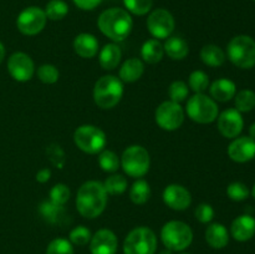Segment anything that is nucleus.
<instances>
[{"label":"nucleus","instance_id":"1","mask_svg":"<svg viewBox=\"0 0 255 254\" xmlns=\"http://www.w3.org/2000/svg\"><path fill=\"white\" fill-rule=\"evenodd\" d=\"M107 206V192L99 181H87L77 191L76 208L84 218L94 219L104 213Z\"/></svg>","mask_w":255,"mask_h":254},{"label":"nucleus","instance_id":"2","mask_svg":"<svg viewBox=\"0 0 255 254\" xmlns=\"http://www.w3.org/2000/svg\"><path fill=\"white\" fill-rule=\"evenodd\" d=\"M97 26L105 36L119 42L129 36L133 27V20L126 9L110 7L100 14Z\"/></svg>","mask_w":255,"mask_h":254},{"label":"nucleus","instance_id":"3","mask_svg":"<svg viewBox=\"0 0 255 254\" xmlns=\"http://www.w3.org/2000/svg\"><path fill=\"white\" fill-rule=\"evenodd\" d=\"M92 95L100 109H114L124 96V82L114 75H105L96 81Z\"/></svg>","mask_w":255,"mask_h":254},{"label":"nucleus","instance_id":"4","mask_svg":"<svg viewBox=\"0 0 255 254\" xmlns=\"http://www.w3.org/2000/svg\"><path fill=\"white\" fill-rule=\"evenodd\" d=\"M162 243L173 252H183L193 242V232L182 221H169L161 229Z\"/></svg>","mask_w":255,"mask_h":254},{"label":"nucleus","instance_id":"5","mask_svg":"<svg viewBox=\"0 0 255 254\" xmlns=\"http://www.w3.org/2000/svg\"><path fill=\"white\" fill-rule=\"evenodd\" d=\"M229 60L241 69L255 66V40L249 35H238L229 41L227 47Z\"/></svg>","mask_w":255,"mask_h":254},{"label":"nucleus","instance_id":"6","mask_svg":"<svg viewBox=\"0 0 255 254\" xmlns=\"http://www.w3.org/2000/svg\"><path fill=\"white\" fill-rule=\"evenodd\" d=\"M151 158L144 147L132 144L127 147L121 156V167L127 176L132 178H141L149 171Z\"/></svg>","mask_w":255,"mask_h":254},{"label":"nucleus","instance_id":"7","mask_svg":"<svg viewBox=\"0 0 255 254\" xmlns=\"http://www.w3.org/2000/svg\"><path fill=\"white\" fill-rule=\"evenodd\" d=\"M157 237L148 227L132 229L124 242V254H156Z\"/></svg>","mask_w":255,"mask_h":254},{"label":"nucleus","instance_id":"8","mask_svg":"<svg viewBox=\"0 0 255 254\" xmlns=\"http://www.w3.org/2000/svg\"><path fill=\"white\" fill-rule=\"evenodd\" d=\"M187 115L197 124H212L218 119V105L212 97L204 94H194L187 101Z\"/></svg>","mask_w":255,"mask_h":254},{"label":"nucleus","instance_id":"9","mask_svg":"<svg viewBox=\"0 0 255 254\" xmlns=\"http://www.w3.org/2000/svg\"><path fill=\"white\" fill-rule=\"evenodd\" d=\"M74 142L85 153L97 154L106 147L107 137L99 127L94 125H82L75 129Z\"/></svg>","mask_w":255,"mask_h":254},{"label":"nucleus","instance_id":"10","mask_svg":"<svg viewBox=\"0 0 255 254\" xmlns=\"http://www.w3.org/2000/svg\"><path fill=\"white\" fill-rule=\"evenodd\" d=\"M184 110L174 101H164L157 107L154 119L157 125L164 131H176L184 122Z\"/></svg>","mask_w":255,"mask_h":254},{"label":"nucleus","instance_id":"11","mask_svg":"<svg viewBox=\"0 0 255 254\" xmlns=\"http://www.w3.org/2000/svg\"><path fill=\"white\" fill-rule=\"evenodd\" d=\"M46 21L47 17L41 7L29 6L17 15L16 26L22 35L34 36L44 30Z\"/></svg>","mask_w":255,"mask_h":254},{"label":"nucleus","instance_id":"12","mask_svg":"<svg viewBox=\"0 0 255 254\" xmlns=\"http://www.w3.org/2000/svg\"><path fill=\"white\" fill-rule=\"evenodd\" d=\"M174 17L167 9H154L147 17V29L149 34L157 40L167 39L174 31Z\"/></svg>","mask_w":255,"mask_h":254},{"label":"nucleus","instance_id":"13","mask_svg":"<svg viewBox=\"0 0 255 254\" xmlns=\"http://www.w3.org/2000/svg\"><path fill=\"white\" fill-rule=\"evenodd\" d=\"M7 71L15 81L26 82L34 76V61L25 52H14L12 55H10L9 60H7Z\"/></svg>","mask_w":255,"mask_h":254},{"label":"nucleus","instance_id":"14","mask_svg":"<svg viewBox=\"0 0 255 254\" xmlns=\"http://www.w3.org/2000/svg\"><path fill=\"white\" fill-rule=\"evenodd\" d=\"M244 127V120L237 109L224 110L218 115V129L227 138H237Z\"/></svg>","mask_w":255,"mask_h":254},{"label":"nucleus","instance_id":"15","mask_svg":"<svg viewBox=\"0 0 255 254\" xmlns=\"http://www.w3.org/2000/svg\"><path fill=\"white\" fill-rule=\"evenodd\" d=\"M91 254H116L119 248V239L111 229H99L90 241Z\"/></svg>","mask_w":255,"mask_h":254},{"label":"nucleus","instance_id":"16","mask_svg":"<svg viewBox=\"0 0 255 254\" xmlns=\"http://www.w3.org/2000/svg\"><path fill=\"white\" fill-rule=\"evenodd\" d=\"M162 198L166 206L173 211H184L192 203L191 192L186 187L177 183L167 186L162 194Z\"/></svg>","mask_w":255,"mask_h":254},{"label":"nucleus","instance_id":"17","mask_svg":"<svg viewBox=\"0 0 255 254\" xmlns=\"http://www.w3.org/2000/svg\"><path fill=\"white\" fill-rule=\"evenodd\" d=\"M228 154L231 159L238 163H244L255 157V139L251 136L238 137L228 146Z\"/></svg>","mask_w":255,"mask_h":254},{"label":"nucleus","instance_id":"18","mask_svg":"<svg viewBox=\"0 0 255 254\" xmlns=\"http://www.w3.org/2000/svg\"><path fill=\"white\" fill-rule=\"evenodd\" d=\"M231 233L236 241L247 242L255 234V219L249 214L237 217L231 227Z\"/></svg>","mask_w":255,"mask_h":254},{"label":"nucleus","instance_id":"19","mask_svg":"<svg viewBox=\"0 0 255 254\" xmlns=\"http://www.w3.org/2000/svg\"><path fill=\"white\" fill-rule=\"evenodd\" d=\"M99 40L92 34L82 32L74 40V50L82 59H92L99 52Z\"/></svg>","mask_w":255,"mask_h":254},{"label":"nucleus","instance_id":"20","mask_svg":"<svg viewBox=\"0 0 255 254\" xmlns=\"http://www.w3.org/2000/svg\"><path fill=\"white\" fill-rule=\"evenodd\" d=\"M209 92L214 101L227 102L233 99L237 94V86L232 80L218 79L212 82Z\"/></svg>","mask_w":255,"mask_h":254},{"label":"nucleus","instance_id":"21","mask_svg":"<svg viewBox=\"0 0 255 254\" xmlns=\"http://www.w3.org/2000/svg\"><path fill=\"white\" fill-rule=\"evenodd\" d=\"M206 241L212 248L223 249L229 243V232L222 223H212L206 229Z\"/></svg>","mask_w":255,"mask_h":254},{"label":"nucleus","instance_id":"22","mask_svg":"<svg viewBox=\"0 0 255 254\" xmlns=\"http://www.w3.org/2000/svg\"><path fill=\"white\" fill-rule=\"evenodd\" d=\"M144 72V64L141 59L131 57L122 64L120 69V80L122 82H136L142 77Z\"/></svg>","mask_w":255,"mask_h":254},{"label":"nucleus","instance_id":"23","mask_svg":"<svg viewBox=\"0 0 255 254\" xmlns=\"http://www.w3.org/2000/svg\"><path fill=\"white\" fill-rule=\"evenodd\" d=\"M122 51L116 44H106L99 55V62L104 70H115L121 62Z\"/></svg>","mask_w":255,"mask_h":254},{"label":"nucleus","instance_id":"24","mask_svg":"<svg viewBox=\"0 0 255 254\" xmlns=\"http://www.w3.org/2000/svg\"><path fill=\"white\" fill-rule=\"evenodd\" d=\"M164 52L171 57L172 60H183L186 59L189 52L188 44L181 36H169L167 37L163 45Z\"/></svg>","mask_w":255,"mask_h":254},{"label":"nucleus","instance_id":"25","mask_svg":"<svg viewBox=\"0 0 255 254\" xmlns=\"http://www.w3.org/2000/svg\"><path fill=\"white\" fill-rule=\"evenodd\" d=\"M163 45L157 39H149L143 42L141 47V57L147 64L154 65L163 59Z\"/></svg>","mask_w":255,"mask_h":254},{"label":"nucleus","instance_id":"26","mask_svg":"<svg viewBox=\"0 0 255 254\" xmlns=\"http://www.w3.org/2000/svg\"><path fill=\"white\" fill-rule=\"evenodd\" d=\"M201 60L204 65H208L211 67H219L226 61V54L218 45L208 44L202 47Z\"/></svg>","mask_w":255,"mask_h":254},{"label":"nucleus","instance_id":"27","mask_svg":"<svg viewBox=\"0 0 255 254\" xmlns=\"http://www.w3.org/2000/svg\"><path fill=\"white\" fill-rule=\"evenodd\" d=\"M151 187L144 179H137L129 189V199L138 206L147 203V201L151 198Z\"/></svg>","mask_w":255,"mask_h":254},{"label":"nucleus","instance_id":"28","mask_svg":"<svg viewBox=\"0 0 255 254\" xmlns=\"http://www.w3.org/2000/svg\"><path fill=\"white\" fill-rule=\"evenodd\" d=\"M45 15L52 21L62 20L69 14V5L64 0H50L45 6Z\"/></svg>","mask_w":255,"mask_h":254},{"label":"nucleus","instance_id":"29","mask_svg":"<svg viewBox=\"0 0 255 254\" xmlns=\"http://www.w3.org/2000/svg\"><path fill=\"white\" fill-rule=\"evenodd\" d=\"M39 211L41 216L50 223H57L64 216V206H60L51 201L42 202L40 204Z\"/></svg>","mask_w":255,"mask_h":254},{"label":"nucleus","instance_id":"30","mask_svg":"<svg viewBox=\"0 0 255 254\" xmlns=\"http://www.w3.org/2000/svg\"><path fill=\"white\" fill-rule=\"evenodd\" d=\"M99 164L102 168V171L109 172V173H114L121 166V161H120L119 156L115 153L114 151L110 149H104L100 152L99 156Z\"/></svg>","mask_w":255,"mask_h":254},{"label":"nucleus","instance_id":"31","mask_svg":"<svg viewBox=\"0 0 255 254\" xmlns=\"http://www.w3.org/2000/svg\"><path fill=\"white\" fill-rule=\"evenodd\" d=\"M102 184H104L107 194H111V196L122 194L127 189V179L122 174H112V176L107 177L106 181Z\"/></svg>","mask_w":255,"mask_h":254},{"label":"nucleus","instance_id":"32","mask_svg":"<svg viewBox=\"0 0 255 254\" xmlns=\"http://www.w3.org/2000/svg\"><path fill=\"white\" fill-rule=\"evenodd\" d=\"M188 87H191L194 94H203L209 87V77L202 70H196L189 75Z\"/></svg>","mask_w":255,"mask_h":254},{"label":"nucleus","instance_id":"33","mask_svg":"<svg viewBox=\"0 0 255 254\" xmlns=\"http://www.w3.org/2000/svg\"><path fill=\"white\" fill-rule=\"evenodd\" d=\"M234 97L236 109L239 112H249L255 107V92L252 90H242Z\"/></svg>","mask_w":255,"mask_h":254},{"label":"nucleus","instance_id":"34","mask_svg":"<svg viewBox=\"0 0 255 254\" xmlns=\"http://www.w3.org/2000/svg\"><path fill=\"white\" fill-rule=\"evenodd\" d=\"M124 5L131 14L143 16L151 11L153 0H124Z\"/></svg>","mask_w":255,"mask_h":254},{"label":"nucleus","instance_id":"35","mask_svg":"<svg viewBox=\"0 0 255 254\" xmlns=\"http://www.w3.org/2000/svg\"><path fill=\"white\" fill-rule=\"evenodd\" d=\"M189 89L188 85L184 81H173L171 85H169L168 89V95L171 101L177 102V104H181V102L186 101L187 97H188Z\"/></svg>","mask_w":255,"mask_h":254},{"label":"nucleus","instance_id":"36","mask_svg":"<svg viewBox=\"0 0 255 254\" xmlns=\"http://www.w3.org/2000/svg\"><path fill=\"white\" fill-rule=\"evenodd\" d=\"M91 237H92L91 231H90L89 228H86L85 226H77L70 232L69 241L71 242L72 246L84 247L90 243Z\"/></svg>","mask_w":255,"mask_h":254},{"label":"nucleus","instance_id":"37","mask_svg":"<svg viewBox=\"0 0 255 254\" xmlns=\"http://www.w3.org/2000/svg\"><path fill=\"white\" fill-rule=\"evenodd\" d=\"M46 254H74V246L66 238H55L47 246Z\"/></svg>","mask_w":255,"mask_h":254},{"label":"nucleus","instance_id":"38","mask_svg":"<svg viewBox=\"0 0 255 254\" xmlns=\"http://www.w3.org/2000/svg\"><path fill=\"white\" fill-rule=\"evenodd\" d=\"M37 77L41 82L46 85H52L57 82L60 77V72L55 65L44 64L37 69Z\"/></svg>","mask_w":255,"mask_h":254},{"label":"nucleus","instance_id":"39","mask_svg":"<svg viewBox=\"0 0 255 254\" xmlns=\"http://www.w3.org/2000/svg\"><path fill=\"white\" fill-rule=\"evenodd\" d=\"M70 194H71V192H70V188L66 184L57 183L50 191V201L60 204V206H64L70 199Z\"/></svg>","mask_w":255,"mask_h":254},{"label":"nucleus","instance_id":"40","mask_svg":"<svg viewBox=\"0 0 255 254\" xmlns=\"http://www.w3.org/2000/svg\"><path fill=\"white\" fill-rule=\"evenodd\" d=\"M249 188L246 186L244 183L242 182H233L228 186L227 188V194H228L229 198L232 201H236V202H241L244 201L249 197Z\"/></svg>","mask_w":255,"mask_h":254},{"label":"nucleus","instance_id":"41","mask_svg":"<svg viewBox=\"0 0 255 254\" xmlns=\"http://www.w3.org/2000/svg\"><path fill=\"white\" fill-rule=\"evenodd\" d=\"M194 217L198 219L201 223H209L214 218V209L211 204L201 203L194 209Z\"/></svg>","mask_w":255,"mask_h":254},{"label":"nucleus","instance_id":"42","mask_svg":"<svg viewBox=\"0 0 255 254\" xmlns=\"http://www.w3.org/2000/svg\"><path fill=\"white\" fill-rule=\"evenodd\" d=\"M47 153H49L50 156V161H51L56 167L62 168L65 162V154L64 151L61 149V147H60L59 144H57V146L56 144H52V146H50L49 148H47Z\"/></svg>","mask_w":255,"mask_h":254},{"label":"nucleus","instance_id":"43","mask_svg":"<svg viewBox=\"0 0 255 254\" xmlns=\"http://www.w3.org/2000/svg\"><path fill=\"white\" fill-rule=\"evenodd\" d=\"M74 4L81 10H94L102 2V0H72Z\"/></svg>","mask_w":255,"mask_h":254},{"label":"nucleus","instance_id":"44","mask_svg":"<svg viewBox=\"0 0 255 254\" xmlns=\"http://www.w3.org/2000/svg\"><path fill=\"white\" fill-rule=\"evenodd\" d=\"M50 178H51V171L49 168L40 169L36 173V181L39 183H46V182H49Z\"/></svg>","mask_w":255,"mask_h":254},{"label":"nucleus","instance_id":"45","mask_svg":"<svg viewBox=\"0 0 255 254\" xmlns=\"http://www.w3.org/2000/svg\"><path fill=\"white\" fill-rule=\"evenodd\" d=\"M4 57H5V47H4V45H2V42L0 41V64L2 62Z\"/></svg>","mask_w":255,"mask_h":254},{"label":"nucleus","instance_id":"46","mask_svg":"<svg viewBox=\"0 0 255 254\" xmlns=\"http://www.w3.org/2000/svg\"><path fill=\"white\" fill-rule=\"evenodd\" d=\"M249 133H251V137L252 138L255 139V122L253 125L251 126V128H249Z\"/></svg>","mask_w":255,"mask_h":254},{"label":"nucleus","instance_id":"47","mask_svg":"<svg viewBox=\"0 0 255 254\" xmlns=\"http://www.w3.org/2000/svg\"><path fill=\"white\" fill-rule=\"evenodd\" d=\"M159 254H174V252L171 251V249H168V248H164Z\"/></svg>","mask_w":255,"mask_h":254},{"label":"nucleus","instance_id":"48","mask_svg":"<svg viewBox=\"0 0 255 254\" xmlns=\"http://www.w3.org/2000/svg\"><path fill=\"white\" fill-rule=\"evenodd\" d=\"M253 196H254V198H255V184H254V187H253Z\"/></svg>","mask_w":255,"mask_h":254},{"label":"nucleus","instance_id":"49","mask_svg":"<svg viewBox=\"0 0 255 254\" xmlns=\"http://www.w3.org/2000/svg\"><path fill=\"white\" fill-rule=\"evenodd\" d=\"M179 254H191V253H187V252H181Z\"/></svg>","mask_w":255,"mask_h":254},{"label":"nucleus","instance_id":"50","mask_svg":"<svg viewBox=\"0 0 255 254\" xmlns=\"http://www.w3.org/2000/svg\"><path fill=\"white\" fill-rule=\"evenodd\" d=\"M253 1H255V0H253Z\"/></svg>","mask_w":255,"mask_h":254}]
</instances>
